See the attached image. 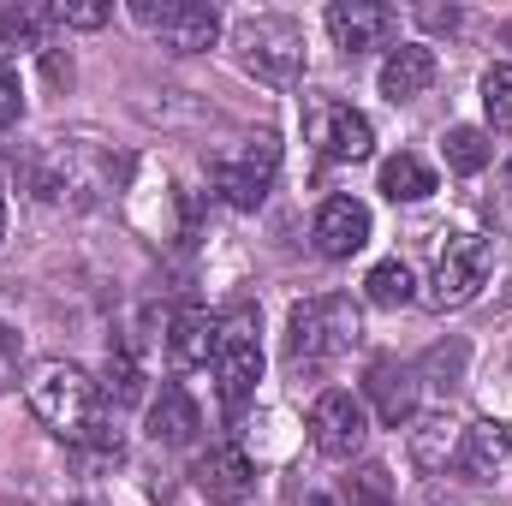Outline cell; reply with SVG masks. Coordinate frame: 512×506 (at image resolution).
I'll return each mask as SVG.
<instances>
[{"label": "cell", "instance_id": "8", "mask_svg": "<svg viewBox=\"0 0 512 506\" xmlns=\"http://www.w3.org/2000/svg\"><path fill=\"white\" fill-rule=\"evenodd\" d=\"M173 54H203L221 42V12L209 0H137L131 6Z\"/></svg>", "mask_w": 512, "mask_h": 506}, {"label": "cell", "instance_id": "16", "mask_svg": "<svg viewBox=\"0 0 512 506\" xmlns=\"http://www.w3.org/2000/svg\"><path fill=\"white\" fill-rule=\"evenodd\" d=\"M382 96L399 108V102H417L429 84H435V48L429 42H399L393 54L382 60Z\"/></svg>", "mask_w": 512, "mask_h": 506}, {"label": "cell", "instance_id": "10", "mask_svg": "<svg viewBox=\"0 0 512 506\" xmlns=\"http://www.w3.org/2000/svg\"><path fill=\"white\" fill-rule=\"evenodd\" d=\"M328 36H334V48H346V54H370V48H387V54H393V42H399V12L382 6V0H334V6H328Z\"/></svg>", "mask_w": 512, "mask_h": 506}, {"label": "cell", "instance_id": "13", "mask_svg": "<svg viewBox=\"0 0 512 506\" xmlns=\"http://www.w3.org/2000/svg\"><path fill=\"white\" fill-rule=\"evenodd\" d=\"M364 393H370V405H376V417L387 429H405L417 417V370L399 364V358H376L370 376H364Z\"/></svg>", "mask_w": 512, "mask_h": 506}, {"label": "cell", "instance_id": "2", "mask_svg": "<svg viewBox=\"0 0 512 506\" xmlns=\"http://www.w3.org/2000/svg\"><path fill=\"white\" fill-rule=\"evenodd\" d=\"M24 399H30V411L66 441V447H78L102 417V381H90V370H78V364H66V358H42L30 376H24Z\"/></svg>", "mask_w": 512, "mask_h": 506}, {"label": "cell", "instance_id": "14", "mask_svg": "<svg viewBox=\"0 0 512 506\" xmlns=\"http://www.w3.org/2000/svg\"><path fill=\"white\" fill-rule=\"evenodd\" d=\"M215 334H221V316H209L203 304H179L167 322V358L179 370H203L215 358Z\"/></svg>", "mask_w": 512, "mask_h": 506}, {"label": "cell", "instance_id": "1", "mask_svg": "<svg viewBox=\"0 0 512 506\" xmlns=\"http://www.w3.org/2000/svg\"><path fill=\"white\" fill-rule=\"evenodd\" d=\"M358 328L364 322H358V304L352 298H340V292L304 298L286 316V364L298 376H322V370H334L358 346Z\"/></svg>", "mask_w": 512, "mask_h": 506}, {"label": "cell", "instance_id": "25", "mask_svg": "<svg viewBox=\"0 0 512 506\" xmlns=\"http://www.w3.org/2000/svg\"><path fill=\"white\" fill-rule=\"evenodd\" d=\"M72 459H78L84 471H108V465H120V459H126V441H120L108 423H96V429L72 447Z\"/></svg>", "mask_w": 512, "mask_h": 506}, {"label": "cell", "instance_id": "3", "mask_svg": "<svg viewBox=\"0 0 512 506\" xmlns=\"http://www.w3.org/2000/svg\"><path fill=\"white\" fill-rule=\"evenodd\" d=\"M215 191H221V203H233V209H262V197H268V185H274V173H280V137L274 131H251V137H239L227 155H215Z\"/></svg>", "mask_w": 512, "mask_h": 506}, {"label": "cell", "instance_id": "7", "mask_svg": "<svg viewBox=\"0 0 512 506\" xmlns=\"http://www.w3.org/2000/svg\"><path fill=\"white\" fill-rule=\"evenodd\" d=\"M304 137L316 143L322 161H370L376 155V126L334 96H310L304 102Z\"/></svg>", "mask_w": 512, "mask_h": 506}, {"label": "cell", "instance_id": "23", "mask_svg": "<svg viewBox=\"0 0 512 506\" xmlns=\"http://www.w3.org/2000/svg\"><path fill=\"white\" fill-rule=\"evenodd\" d=\"M102 393H108L114 405H137V393H143V370H137V358H131L126 346H108V370H102Z\"/></svg>", "mask_w": 512, "mask_h": 506}, {"label": "cell", "instance_id": "11", "mask_svg": "<svg viewBox=\"0 0 512 506\" xmlns=\"http://www.w3.org/2000/svg\"><path fill=\"white\" fill-rule=\"evenodd\" d=\"M310 239H316V251L328 256V262H346V256H358L370 245V209L340 191V197H328V203L316 209Z\"/></svg>", "mask_w": 512, "mask_h": 506}, {"label": "cell", "instance_id": "18", "mask_svg": "<svg viewBox=\"0 0 512 506\" xmlns=\"http://www.w3.org/2000/svg\"><path fill=\"white\" fill-rule=\"evenodd\" d=\"M459 423L447 417V411H435V417H411V459L423 465V471H447V465H459Z\"/></svg>", "mask_w": 512, "mask_h": 506}, {"label": "cell", "instance_id": "28", "mask_svg": "<svg viewBox=\"0 0 512 506\" xmlns=\"http://www.w3.org/2000/svg\"><path fill=\"white\" fill-rule=\"evenodd\" d=\"M423 370L441 381V387H453V381H459V370H465V340H447V346H435V352L423 358Z\"/></svg>", "mask_w": 512, "mask_h": 506}, {"label": "cell", "instance_id": "30", "mask_svg": "<svg viewBox=\"0 0 512 506\" xmlns=\"http://www.w3.org/2000/svg\"><path fill=\"white\" fill-rule=\"evenodd\" d=\"M18 364H24V340H18V334L0 322V393L18 381Z\"/></svg>", "mask_w": 512, "mask_h": 506}, {"label": "cell", "instance_id": "35", "mask_svg": "<svg viewBox=\"0 0 512 506\" xmlns=\"http://www.w3.org/2000/svg\"><path fill=\"white\" fill-rule=\"evenodd\" d=\"M507 48H512V24H507Z\"/></svg>", "mask_w": 512, "mask_h": 506}, {"label": "cell", "instance_id": "24", "mask_svg": "<svg viewBox=\"0 0 512 506\" xmlns=\"http://www.w3.org/2000/svg\"><path fill=\"white\" fill-rule=\"evenodd\" d=\"M346 506H393V471L387 465H358L346 477Z\"/></svg>", "mask_w": 512, "mask_h": 506}, {"label": "cell", "instance_id": "19", "mask_svg": "<svg viewBox=\"0 0 512 506\" xmlns=\"http://www.w3.org/2000/svg\"><path fill=\"white\" fill-rule=\"evenodd\" d=\"M435 167L429 161H417V155H387L382 161V197L387 203H423V197H435Z\"/></svg>", "mask_w": 512, "mask_h": 506}, {"label": "cell", "instance_id": "6", "mask_svg": "<svg viewBox=\"0 0 512 506\" xmlns=\"http://www.w3.org/2000/svg\"><path fill=\"white\" fill-rule=\"evenodd\" d=\"M239 48H245V66H251L262 84L286 90L304 78V30L292 18H245L239 24Z\"/></svg>", "mask_w": 512, "mask_h": 506}, {"label": "cell", "instance_id": "31", "mask_svg": "<svg viewBox=\"0 0 512 506\" xmlns=\"http://www.w3.org/2000/svg\"><path fill=\"white\" fill-rule=\"evenodd\" d=\"M417 24H429V30H459V6H417Z\"/></svg>", "mask_w": 512, "mask_h": 506}, {"label": "cell", "instance_id": "26", "mask_svg": "<svg viewBox=\"0 0 512 506\" xmlns=\"http://www.w3.org/2000/svg\"><path fill=\"white\" fill-rule=\"evenodd\" d=\"M483 114L495 131H512V66H489L483 72Z\"/></svg>", "mask_w": 512, "mask_h": 506}, {"label": "cell", "instance_id": "15", "mask_svg": "<svg viewBox=\"0 0 512 506\" xmlns=\"http://www.w3.org/2000/svg\"><path fill=\"white\" fill-rule=\"evenodd\" d=\"M197 429H203L197 399H191L179 381H167V387L149 399V441H155V447H191Z\"/></svg>", "mask_w": 512, "mask_h": 506}, {"label": "cell", "instance_id": "22", "mask_svg": "<svg viewBox=\"0 0 512 506\" xmlns=\"http://www.w3.org/2000/svg\"><path fill=\"white\" fill-rule=\"evenodd\" d=\"M441 155H447V167H453V173H483V167H489V155H495V143H489L477 126H453L447 137H441Z\"/></svg>", "mask_w": 512, "mask_h": 506}, {"label": "cell", "instance_id": "12", "mask_svg": "<svg viewBox=\"0 0 512 506\" xmlns=\"http://www.w3.org/2000/svg\"><path fill=\"white\" fill-rule=\"evenodd\" d=\"M191 483H197V495H209L215 506H239V501H251V489H256V465L245 447H209L191 465Z\"/></svg>", "mask_w": 512, "mask_h": 506}, {"label": "cell", "instance_id": "29", "mask_svg": "<svg viewBox=\"0 0 512 506\" xmlns=\"http://www.w3.org/2000/svg\"><path fill=\"white\" fill-rule=\"evenodd\" d=\"M18 120H24V84L12 66H0V131L18 126Z\"/></svg>", "mask_w": 512, "mask_h": 506}, {"label": "cell", "instance_id": "9", "mask_svg": "<svg viewBox=\"0 0 512 506\" xmlns=\"http://www.w3.org/2000/svg\"><path fill=\"white\" fill-rule=\"evenodd\" d=\"M364 441H370V411H364V399L346 393V387L316 393V405H310V447H316L322 459H352Z\"/></svg>", "mask_w": 512, "mask_h": 506}, {"label": "cell", "instance_id": "34", "mask_svg": "<svg viewBox=\"0 0 512 506\" xmlns=\"http://www.w3.org/2000/svg\"><path fill=\"white\" fill-rule=\"evenodd\" d=\"M507 453H512V423H507Z\"/></svg>", "mask_w": 512, "mask_h": 506}, {"label": "cell", "instance_id": "32", "mask_svg": "<svg viewBox=\"0 0 512 506\" xmlns=\"http://www.w3.org/2000/svg\"><path fill=\"white\" fill-rule=\"evenodd\" d=\"M292 506H334V501H328V495H316V489H304V495H298Z\"/></svg>", "mask_w": 512, "mask_h": 506}, {"label": "cell", "instance_id": "21", "mask_svg": "<svg viewBox=\"0 0 512 506\" xmlns=\"http://www.w3.org/2000/svg\"><path fill=\"white\" fill-rule=\"evenodd\" d=\"M42 24H48V6H6L0 12V60L18 48H42Z\"/></svg>", "mask_w": 512, "mask_h": 506}, {"label": "cell", "instance_id": "33", "mask_svg": "<svg viewBox=\"0 0 512 506\" xmlns=\"http://www.w3.org/2000/svg\"><path fill=\"white\" fill-rule=\"evenodd\" d=\"M0 239H6V191H0Z\"/></svg>", "mask_w": 512, "mask_h": 506}, {"label": "cell", "instance_id": "4", "mask_svg": "<svg viewBox=\"0 0 512 506\" xmlns=\"http://www.w3.org/2000/svg\"><path fill=\"white\" fill-rule=\"evenodd\" d=\"M209 364H215V387H221L227 411H239L256 393V381H262V340H256L251 304H239V310L221 316V334H215V358Z\"/></svg>", "mask_w": 512, "mask_h": 506}, {"label": "cell", "instance_id": "5", "mask_svg": "<svg viewBox=\"0 0 512 506\" xmlns=\"http://www.w3.org/2000/svg\"><path fill=\"white\" fill-rule=\"evenodd\" d=\"M495 274V245L483 233H453L441 256H435V274H429V304L435 310H465Z\"/></svg>", "mask_w": 512, "mask_h": 506}, {"label": "cell", "instance_id": "17", "mask_svg": "<svg viewBox=\"0 0 512 506\" xmlns=\"http://www.w3.org/2000/svg\"><path fill=\"white\" fill-rule=\"evenodd\" d=\"M507 423H471L459 435V471L477 477V483H495L507 471Z\"/></svg>", "mask_w": 512, "mask_h": 506}, {"label": "cell", "instance_id": "20", "mask_svg": "<svg viewBox=\"0 0 512 506\" xmlns=\"http://www.w3.org/2000/svg\"><path fill=\"white\" fill-rule=\"evenodd\" d=\"M364 298H370L376 310H405V304L417 298V280H411V268L393 256V262H376V268L364 274Z\"/></svg>", "mask_w": 512, "mask_h": 506}, {"label": "cell", "instance_id": "27", "mask_svg": "<svg viewBox=\"0 0 512 506\" xmlns=\"http://www.w3.org/2000/svg\"><path fill=\"white\" fill-rule=\"evenodd\" d=\"M48 18L54 24H72V30H102L114 18V6L108 0H60V6H48Z\"/></svg>", "mask_w": 512, "mask_h": 506}]
</instances>
